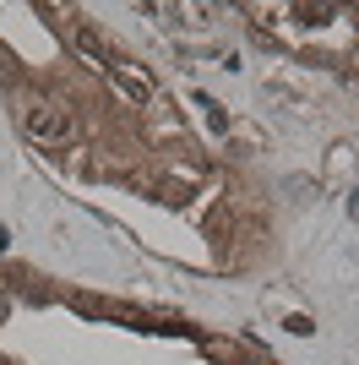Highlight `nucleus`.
<instances>
[{
  "mask_svg": "<svg viewBox=\"0 0 359 365\" xmlns=\"http://www.w3.org/2000/svg\"><path fill=\"white\" fill-rule=\"evenodd\" d=\"M0 365H6V360H0Z\"/></svg>",
  "mask_w": 359,
  "mask_h": 365,
  "instance_id": "0eeeda50",
  "label": "nucleus"
},
{
  "mask_svg": "<svg viewBox=\"0 0 359 365\" xmlns=\"http://www.w3.org/2000/svg\"><path fill=\"white\" fill-rule=\"evenodd\" d=\"M152 137H158V142L180 137V115H158V120H152Z\"/></svg>",
  "mask_w": 359,
  "mask_h": 365,
  "instance_id": "20e7f679",
  "label": "nucleus"
},
{
  "mask_svg": "<svg viewBox=\"0 0 359 365\" xmlns=\"http://www.w3.org/2000/svg\"><path fill=\"white\" fill-rule=\"evenodd\" d=\"M6 311H11V300H6V294H0V322H6Z\"/></svg>",
  "mask_w": 359,
  "mask_h": 365,
  "instance_id": "423d86ee",
  "label": "nucleus"
},
{
  "mask_svg": "<svg viewBox=\"0 0 359 365\" xmlns=\"http://www.w3.org/2000/svg\"><path fill=\"white\" fill-rule=\"evenodd\" d=\"M71 49L93 66V71H109V61H115V55H109V44H104V38H98L93 28H82V22L71 28Z\"/></svg>",
  "mask_w": 359,
  "mask_h": 365,
  "instance_id": "7ed1b4c3",
  "label": "nucleus"
},
{
  "mask_svg": "<svg viewBox=\"0 0 359 365\" xmlns=\"http://www.w3.org/2000/svg\"><path fill=\"white\" fill-rule=\"evenodd\" d=\"M28 137L38 142V148H71L76 142V115L71 109H60V104H38V109H28Z\"/></svg>",
  "mask_w": 359,
  "mask_h": 365,
  "instance_id": "f257e3e1",
  "label": "nucleus"
},
{
  "mask_svg": "<svg viewBox=\"0 0 359 365\" xmlns=\"http://www.w3.org/2000/svg\"><path fill=\"white\" fill-rule=\"evenodd\" d=\"M348 218L359 224V191H348Z\"/></svg>",
  "mask_w": 359,
  "mask_h": 365,
  "instance_id": "39448f33",
  "label": "nucleus"
},
{
  "mask_svg": "<svg viewBox=\"0 0 359 365\" xmlns=\"http://www.w3.org/2000/svg\"><path fill=\"white\" fill-rule=\"evenodd\" d=\"M104 76L115 82L120 93H125V98H131L136 109H142V104H152V93H158V88H152V76L142 71V66H131V61H109V71H104Z\"/></svg>",
  "mask_w": 359,
  "mask_h": 365,
  "instance_id": "f03ea898",
  "label": "nucleus"
}]
</instances>
